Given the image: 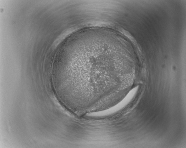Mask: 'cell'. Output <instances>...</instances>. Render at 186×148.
<instances>
[{
  "instance_id": "1",
  "label": "cell",
  "mask_w": 186,
  "mask_h": 148,
  "mask_svg": "<svg viewBox=\"0 0 186 148\" xmlns=\"http://www.w3.org/2000/svg\"><path fill=\"white\" fill-rule=\"evenodd\" d=\"M133 96L134 95L133 94L129 92L123 100L117 105L103 112H99L91 113L90 114V116H104L114 114L129 102Z\"/></svg>"
}]
</instances>
